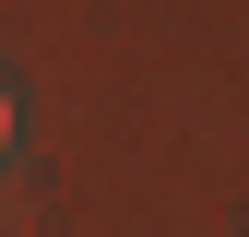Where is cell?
<instances>
[{
  "label": "cell",
  "instance_id": "cell-1",
  "mask_svg": "<svg viewBox=\"0 0 249 237\" xmlns=\"http://www.w3.org/2000/svg\"><path fill=\"white\" fill-rule=\"evenodd\" d=\"M0 142H12V95H0Z\"/></svg>",
  "mask_w": 249,
  "mask_h": 237
}]
</instances>
